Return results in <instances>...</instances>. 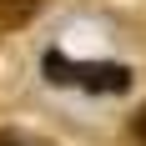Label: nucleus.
Segmentation results:
<instances>
[{"label": "nucleus", "instance_id": "obj_1", "mask_svg": "<svg viewBox=\"0 0 146 146\" xmlns=\"http://www.w3.org/2000/svg\"><path fill=\"white\" fill-rule=\"evenodd\" d=\"M45 76L56 86L86 91V96H121V91H131V71L116 66V60H60V56H45Z\"/></svg>", "mask_w": 146, "mask_h": 146}, {"label": "nucleus", "instance_id": "obj_2", "mask_svg": "<svg viewBox=\"0 0 146 146\" xmlns=\"http://www.w3.org/2000/svg\"><path fill=\"white\" fill-rule=\"evenodd\" d=\"M45 5H50V0H0V35H10V30L30 25Z\"/></svg>", "mask_w": 146, "mask_h": 146}, {"label": "nucleus", "instance_id": "obj_3", "mask_svg": "<svg viewBox=\"0 0 146 146\" xmlns=\"http://www.w3.org/2000/svg\"><path fill=\"white\" fill-rule=\"evenodd\" d=\"M0 146H50V141L25 131V126H0Z\"/></svg>", "mask_w": 146, "mask_h": 146}, {"label": "nucleus", "instance_id": "obj_4", "mask_svg": "<svg viewBox=\"0 0 146 146\" xmlns=\"http://www.w3.org/2000/svg\"><path fill=\"white\" fill-rule=\"evenodd\" d=\"M126 131H131V141H136V146H146V106H141V111H131Z\"/></svg>", "mask_w": 146, "mask_h": 146}, {"label": "nucleus", "instance_id": "obj_5", "mask_svg": "<svg viewBox=\"0 0 146 146\" xmlns=\"http://www.w3.org/2000/svg\"><path fill=\"white\" fill-rule=\"evenodd\" d=\"M0 40H5V35H0Z\"/></svg>", "mask_w": 146, "mask_h": 146}]
</instances>
